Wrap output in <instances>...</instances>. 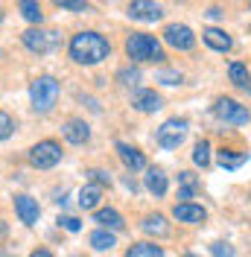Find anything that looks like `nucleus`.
Masks as SVG:
<instances>
[{
  "label": "nucleus",
  "mask_w": 251,
  "mask_h": 257,
  "mask_svg": "<svg viewBox=\"0 0 251 257\" xmlns=\"http://www.w3.org/2000/svg\"><path fill=\"white\" fill-rule=\"evenodd\" d=\"M164 41H167L170 47L181 50V53H187V50L196 47V35H193V30L184 27V24H170V27L164 30Z\"/></svg>",
  "instance_id": "nucleus-7"
},
{
  "label": "nucleus",
  "mask_w": 251,
  "mask_h": 257,
  "mask_svg": "<svg viewBox=\"0 0 251 257\" xmlns=\"http://www.w3.org/2000/svg\"><path fill=\"white\" fill-rule=\"evenodd\" d=\"M126 56L132 62H164V47L155 35L146 32H132L126 38Z\"/></svg>",
  "instance_id": "nucleus-2"
},
{
  "label": "nucleus",
  "mask_w": 251,
  "mask_h": 257,
  "mask_svg": "<svg viewBox=\"0 0 251 257\" xmlns=\"http://www.w3.org/2000/svg\"><path fill=\"white\" fill-rule=\"evenodd\" d=\"M12 132H15V120H12L6 111H0V141H6Z\"/></svg>",
  "instance_id": "nucleus-28"
},
{
  "label": "nucleus",
  "mask_w": 251,
  "mask_h": 257,
  "mask_svg": "<svg viewBox=\"0 0 251 257\" xmlns=\"http://www.w3.org/2000/svg\"><path fill=\"white\" fill-rule=\"evenodd\" d=\"M225 15V12H222L219 6H213V9H207V18H213V21H216V18H222Z\"/></svg>",
  "instance_id": "nucleus-34"
},
{
  "label": "nucleus",
  "mask_w": 251,
  "mask_h": 257,
  "mask_svg": "<svg viewBox=\"0 0 251 257\" xmlns=\"http://www.w3.org/2000/svg\"><path fill=\"white\" fill-rule=\"evenodd\" d=\"M117 155H120V161H123L132 173H138V170H143V167H146L143 152H138L135 146H129V144H117Z\"/></svg>",
  "instance_id": "nucleus-14"
},
{
  "label": "nucleus",
  "mask_w": 251,
  "mask_h": 257,
  "mask_svg": "<svg viewBox=\"0 0 251 257\" xmlns=\"http://www.w3.org/2000/svg\"><path fill=\"white\" fill-rule=\"evenodd\" d=\"M111 44L99 35V32H79L70 41V59L79 64H99L102 59H108Z\"/></svg>",
  "instance_id": "nucleus-1"
},
{
  "label": "nucleus",
  "mask_w": 251,
  "mask_h": 257,
  "mask_svg": "<svg viewBox=\"0 0 251 257\" xmlns=\"http://www.w3.org/2000/svg\"><path fill=\"white\" fill-rule=\"evenodd\" d=\"M216 164H219L222 170H236V167H242V164H245V152H234V149H222L219 155H216Z\"/></svg>",
  "instance_id": "nucleus-18"
},
{
  "label": "nucleus",
  "mask_w": 251,
  "mask_h": 257,
  "mask_svg": "<svg viewBox=\"0 0 251 257\" xmlns=\"http://www.w3.org/2000/svg\"><path fill=\"white\" fill-rule=\"evenodd\" d=\"M193 164L202 167V170L210 164V144L207 141H199V144L193 146Z\"/></svg>",
  "instance_id": "nucleus-26"
},
{
  "label": "nucleus",
  "mask_w": 251,
  "mask_h": 257,
  "mask_svg": "<svg viewBox=\"0 0 251 257\" xmlns=\"http://www.w3.org/2000/svg\"><path fill=\"white\" fill-rule=\"evenodd\" d=\"M59 225H62V228H67V231H73V234H76V231H82V222H79L76 216H59Z\"/></svg>",
  "instance_id": "nucleus-33"
},
{
  "label": "nucleus",
  "mask_w": 251,
  "mask_h": 257,
  "mask_svg": "<svg viewBox=\"0 0 251 257\" xmlns=\"http://www.w3.org/2000/svg\"><path fill=\"white\" fill-rule=\"evenodd\" d=\"M126 257H164V248L155 245V242H135L126 251Z\"/></svg>",
  "instance_id": "nucleus-20"
},
{
  "label": "nucleus",
  "mask_w": 251,
  "mask_h": 257,
  "mask_svg": "<svg viewBox=\"0 0 251 257\" xmlns=\"http://www.w3.org/2000/svg\"><path fill=\"white\" fill-rule=\"evenodd\" d=\"M21 41H24V47L32 50V53H47L59 44V38H56V32H44V30H27L21 35Z\"/></svg>",
  "instance_id": "nucleus-8"
},
{
  "label": "nucleus",
  "mask_w": 251,
  "mask_h": 257,
  "mask_svg": "<svg viewBox=\"0 0 251 257\" xmlns=\"http://www.w3.org/2000/svg\"><path fill=\"white\" fill-rule=\"evenodd\" d=\"M18 9H21V15L27 18L30 24H41V18H44L41 6H38V0H21V3H18Z\"/></svg>",
  "instance_id": "nucleus-24"
},
{
  "label": "nucleus",
  "mask_w": 251,
  "mask_h": 257,
  "mask_svg": "<svg viewBox=\"0 0 251 257\" xmlns=\"http://www.w3.org/2000/svg\"><path fill=\"white\" fill-rule=\"evenodd\" d=\"M158 82H164V85H178V82H181V73H175V70H161V73H158Z\"/></svg>",
  "instance_id": "nucleus-32"
},
{
  "label": "nucleus",
  "mask_w": 251,
  "mask_h": 257,
  "mask_svg": "<svg viewBox=\"0 0 251 257\" xmlns=\"http://www.w3.org/2000/svg\"><path fill=\"white\" fill-rule=\"evenodd\" d=\"M30 99H32V108L38 114H47L59 99V82L53 76H38L30 85Z\"/></svg>",
  "instance_id": "nucleus-3"
},
{
  "label": "nucleus",
  "mask_w": 251,
  "mask_h": 257,
  "mask_svg": "<svg viewBox=\"0 0 251 257\" xmlns=\"http://www.w3.org/2000/svg\"><path fill=\"white\" fill-rule=\"evenodd\" d=\"M146 187H149V193H155V196H164L167 193V176H164V170L152 167L146 173Z\"/></svg>",
  "instance_id": "nucleus-19"
},
{
  "label": "nucleus",
  "mask_w": 251,
  "mask_h": 257,
  "mask_svg": "<svg viewBox=\"0 0 251 257\" xmlns=\"http://www.w3.org/2000/svg\"><path fill=\"white\" fill-rule=\"evenodd\" d=\"M146 234H158V237H167L170 234V225H167V219L161 216V213H155V216H146L141 225Z\"/></svg>",
  "instance_id": "nucleus-21"
},
{
  "label": "nucleus",
  "mask_w": 251,
  "mask_h": 257,
  "mask_svg": "<svg viewBox=\"0 0 251 257\" xmlns=\"http://www.w3.org/2000/svg\"><path fill=\"white\" fill-rule=\"evenodd\" d=\"M0 21H3V12H0Z\"/></svg>",
  "instance_id": "nucleus-38"
},
{
  "label": "nucleus",
  "mask_w": 251,
  "mask_h": 257,
  "mask_svg": "<svg viewBox=\"0 0 251 257\" xmlns=\"http://www.w3.org/2000/svg\"><path fill=\"white\" fill-rule=\"evenodd\" d=\"M88 178L94 181L96 187H105V184H111V176L105 173V170H88Z\"/></svg>",
  "instance_id": "nucleus-30"
},
{
  "label": "nucleus",
  "mask_w": 251,
  "mask_h": 257,
  "mask_svg": "<svg viewBox=\"0 0 251 257\" xmlns=\"http://www.w3.org/2000/svg\"><path fill=\"white\" fill-rule=\"evenodd\" d=\"M213 114L219 117L222 123H231V126H245V123L251 120L248 108H245V105H239V102H236V99H231V96H222V99H216Z\"/></svg>",
  "instance_id": "nucleus-5"
},
{
  "label": "nucleus",
  "mask_w": 251,
  "mask_h": 257,
  "mask_svg": "<svg viewBox=\"0 0 251 257\" xmlns=\"http://www.w3.org/2000/svg\"><path fill=\"white\" fill-rule=\"evenodd\" d=\"M132 105L138 108V111H158L161 108V96L155 94V91H138L135 94V99H132Z\"/></svg>",
  "instance_id": "nucleus-15"
},
{
  "label": "nucleus",
  "mask_w": 251,
  "mask_h": 257,
  "mask_svg": "<svg viewBox=\"0 0 251 257\" xmlns=\"http://www.w3.org/2000/svg\"><path fill=\"white\" fill-rule=\"evenodd\" d=\"M248 9H251V3H248Z\"/></svg>",
  "instance_id": "nucleus-39"
},
{
  "label": "nucleus",
  "mask_w": 251,
  "mask_h": 257,
  "mask_svg": "<svg viewBox=\"0 0 251 257\" xmlns=\"http://www.w3.org/2000/svg\"><path fill=\"white\" fill-rule=\"evenodd\" d=\"M99 199H102V190H99L96 184H88V187L79 190V208L82 210H94L96 205H99Z\"/></svg>",
  "instance_id": "nucleus-17"
},
{
  "label": "nucleus",
  "mask_w": 251,
  "mask_h": 257,
  "mask_svg": "<svg viewBox=\"0 0 251 257\" xmlns=\"http://www.w3.org/2000/svg\"><path fill=\"white\" fill-rule=\"evenodd\" d=\"M30 161L38 170H50V167H56L62 161V146L56 141H41V144H35L30 149Z\"/></svg>",
  "instance_id": "nucleus-6"
},
{
  "label": "nucleus",
  "mask_w": 251,
  "mask_h": 257,
  "mask_svg": "<svg viewBox=\"0 0 251 257\" xmlns=\"http://www.w3.org/2000/svg\"><path fill=\"white\" fill-rule=\"evenodd\" d=\"M117 79L123 82V85H138V82H141V73H138L135 67H123V70L117 73Z\"/></svg>",
  "instance_id": "nucleus-29"
},
{
  "label": "nucleus",
  "mask_w": 251,
  "mask_h": 257,
  "mask_svg": "<svg viewBox=\"0 0 251 257\" xmlns=\"http://www.w3.org/2000/svg\"><path fill=\"white\" fill-rule=\"evenodd\" d=\"M202 35H204V44H207V47H213L216 53H228L231 44H234V41H231V35H228L225 30H216V27H207Z\"/></svg>",
  "instance_id": "nucleus-13"
},
{
  "label": "nucleus",
  "mask_w": 251,
  "mask_h": 257,
  "mask_svg": "<svg viewBox=\"0 0 251 257\" xmlns=\"http://www.w3.org/2000/svg\"><path fill=\"white\" fill-rule=\"evenodd\" d=\"M91 245H94L96 251H111V248L117 245V240H114V234H111V231L99 228V231H94V234H91Z\"/></svg>",
  "instance_id": "nucleus-23"
},
{
  "label": "nucleus",
  "mask_w": 251,
  "mask_h": 257,
  "mask_svg": "<svg viewBox=\"0 0 251 257\" xmlns=\"http://www.w3.org/2000/svg\"><path fill=\"white\" fill-rule=\"evenodd\" d=\"M94 222H99L102 228H111V231H123V216L117 213L114 208H102V210H96L94 213Z\"/></svg>",
  "instance_id": "nucleus-16"
},
{
  "label": "nucleus",
  "mask_w": 251,
  "mask_h": 257,
  "mask_svg": "<svg viewBox=\"0 0 251 257\" xmlns=\"http://www.w3.org/2000/svg\"><path fill=\"white\" fill-rule=\"evenodd\" d=\"M245 91H248V94H251V85H248V88H245Z\"/></svg>",
  "instance_id": "nucleus-36"
},
{
  "label": "nucleus",
  "mask_w": 251,
  "mask_h": 257,
  "mask_svg": "<svg viewBox=\"0 0 251 257\" xmlns=\"http://www.w3.org/2000/svg\"><path fill=\"white\" fill-rule=\"evenodd\" d=\"M173 216L178 222H187V225H202L207 219V210L202 205H193V202H178L173 208Z\"/></svg>",
  "instance_id": "nucleus-9"
},
{
  "label": "nucleus",
  "mask_w": 251,
  "mask_h": 257,
  "mask_svg": "<svg viewBox=\"0 0 251 257\" xmlns=\"http://www.w3.org/2000/svg\"><path fill=\"white\" fill-rule=\"evenodd\" d=\"M178 181H181V193H178V199H193L196 190H199V181L193 173H178Z\"/></svg>",
  "instance_id": "nucleus-25"
},
{
  "label": "nucleus",
  "mask_w": 251,
  "mask_h": 257,
  "mask_svg": "<svg viewBox=\"0 0 251 257\" xmlns=\"http://www.w3.org/2000/svg\"><path fill=\"white\" fill-rule=\"evenodd\" d=\"M210 251H213V257H234V248L228 242H213Z\"/></svg>",
  "instance_id": "nucleus-31"
},
{
  "label": "nucleus",
  "mask_w": 251,
  "mask_h": 257,
  "mask_svg": "<svg viewBox=\"0 0 251 257\" xmlns=\"http://www.w3.org/2000/svg\"><path fill=\"white\" fill-rule=\"evenodd\" d=\"M184 257H196V254H184Z\"/></svg>",
  "instance_id": "nucleus-37"
},
{
  "label": "nucleus",
  "mask_w": 251,
  "mask_h": 257,
  "mask_svg": "<svg viewBox=\"0 0 251 257\" xmlns=\"http://www.w3.org/2000/svg\"><path fill=\"white\" fill-rule=\"evenodd\" d=\"M228 79L234 82V85H239V88H248L251 73H248V67H245L242 62H231V67H228Z\"/></svg>",
  "instance_id": "nucleus-22"
},
{
  "label": "nucleus",
  "mask_w": 251,
  "mask_h": 257,
  "mask_svg": "<svg viewBox=\"0 0 251 257\" xmlns=\"http://www.w3.org/2000/svg\"><path fill=\"white\" fill-rule=\"evenodd\" d=\"M15 210H18V216H21V222L24 225H35L38 222V216H41L38 202L30 199V196H15Z\"/></svg>",
  "instance_id": "nucleus-11"
},
{
  "label": "nucleus",
  "mask_w": 251,
  "mask_h": 257,
  "mask_svg": "<svg viewBox=\"0 0 251 257\" xmlns=\"http://www.w3.org/2000/svg\"><path fill=\"white\" fill-rule=\"evenodd\" d=\"M184 138H187V120L184 117H173V120L161 123V128H158V144L164 149H178L184 144Z\"/></svg>",
  "instance_id": "nucleus-4"
},
{
  "label": "nucleus",
  "mask_w": 251,
  "mask_h": 257,
  "mask_svg": "<svg viewBox=\"0 0 251 257\" xmlns=\"http://www.w3.org/2000/svg\"><path fill=\"white\" fill-rule=\"evenodd\" d=\"M129 15L135 18V21H143V24H155L164 12L152 0H135V3H129Z\"/></svg>",
  "instance_id": "nucleus-10"
},
{
  "label": "nucleus",
  "mask_w": 251,
  "mask_h": 257,
  "mask_svg": "<svg viewBox=\"0 0 251 257\" xmlns=\"http://www.w3.org/2000/svg\"><path fill=\"white\" fill-rule=\"evenodd\" d=\"M30 257H53V254H50L47 248H38V251H32V254H30Z\"/></svg>",
  "instance_id": "nucleus-35"
},
{
  "label": "nucleus",
  "mask_w": 251,
  "mask_h": 257,
  "mask_svg": "<svg viewBox=\"0 0 251 257\" xmlns=\"http://www.w3.org/2000/svg\"><path fill=\"white\" fill-rule=\"evenodd\" d=\"M62 132H64V138H67L70 144H76V146L91 141V128H88L85 120H67V123L62 126Z\"/></svg>",
  "instance_id": "nucleus-12"
},
{
  "label": "nucleus",
  "mask_w": 251,
  "mask_h": 257,
  "mask_svg": "<svg viewBox=\"0 0 251 257\" xmlns=\"http://www.w3.org/2000/svg\"><path fill=\"white\" fill-rule=\"evenodd\" d=\"M56 6L62 9H70V12H91V3L88 0H53Z\"/></svg>",
  "instance_id": "nucleus-27"
}]
</instances>
